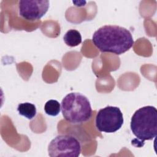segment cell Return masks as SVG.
Instances as JSON below:
<instances>
[{
	"instance_id": "1",
	"label": "cell",
	"mask_w": 157,
	"mask_h": 157,
	"mask_svg": "<svg viewBox=\"0 0 157 157\" xmlns=\"http://www.w3.org/2000/svg\"><path fill=\"white\" fill-rule=\"evenodd\" d=\"M92 42L103 53L121 55L134 45L131 32L118 25H104L97 29L92 36Z\"/></svg>"
},
{
	"instance_id": "2",
	"label": "cell",
	"mask_w": 157,
	"mask_h": 157,
	"mask_svg": "<svg viewBox=\"0 0 157 157\" xmlns=\"http://www.w3.org/2000/svg\"><path fill=\"white\" fill-rule=\"evenodd\" d=\"M130 128L136 136L132 145L141 147L145 140H150L157 135V110L151 105L142 107L137 110L131 117Z\"/></svg>"
},
{
	"instance_id": "3",
	"label": "cell",
	"mask_w": 157,
	"mask_h": 157,
	"mask_svg": "<svg viewBox=\"0 0 157 157\" xmlns=\"http://www.w3.org/2000/svg\"><path fill=\"white\" fill-rule=\"evenodd\" d=\"M61 110L64 120L72 124L84 123L92 116L90 101L80 93L67 94L61 101Z\"/></svg>"
},
{
	"instance_id": "4",
	"label": "cell",
	"mask_w": 157,
	"mask_h": 157,
	"mask_svg": "<svg viewBox=\"0 0 157 157\" xmlns=\"http://www.w3.org/2000/svg\"><path fill=\"white\" fill-rule=\"evenodd\" d=\"M82 151L79 140L69 134H61L53 139L48 147V155L51 157H78Z\"/></svg>"
},
{
	"instance_id": "5",
	"label": "cell",
	"mask_w": 157,
	"mask_h": 157,
	"mask_svg": "<svg viewBox=\"0 0 157 157\" xmlns=\"http://www.w3.org/2000/svg\"><path fill=\"white\" fill-rule=\"evenodd\" d=\"M123 122V113L120 108L108 105L98 112L95 126L100 132L113 133L121 128Z\"/></svg>"
},
{
	"instance_id": "6",
	"label": "cell",
	"mask_w": 157,
	"mask_h": 157,
	"mask_svg": "<svg viewBox=\"0 0 157 157\" xmlns=\"http://www.w3.org/2000/svg\"><path fill=\"white\" fill-rule=\"evenodd\" d=\"M19 15L28 21L40 20L48 11V0H21L18 1Z\"/></svg>"
},
{
	"instance_id": "7",
	"label": "cell",
	"mask_w": 157,
	"mask_h": 157,
	"mask_svg": "<svg viewBox=\"0 0 157 157\" xmlns=\"http://www.w3.org/2000/svg\"><path fill=\"white\" fill-rule=\"evenodd\" d=\"M63 40L67 46L76 47L82 43V36L78 31L71 29L65 33Z\"/></svg>"
},
{
	"instance_id": "8",
	"label": "cell",
	"mask_w": 157,
	"mask_h": 157,
	"mask_svg": "<svg viewBox=\"0 0 157 157\" xmlns=\"http://www.w3.org/2000/svg\"><path fill=\"white\" fill-rule=\"evenodd\" d=\"M18 113L28 120L34 118L37 113L36 107L34 104L30 102H23L18 104L17 107Z\"/></svg>"
},
{
	"instance_id": "9",
	"label": "cell",
	"mask_w": 157,
	"mask_h": 157,
	"mask_svg": "<svg viewBox=\"0 0 157 157\" xmlns=\"http://www.w3.org/2000/svg\"><path fill=\"white\" fill-rule=\"evenodd\" d=\"M44 111L48 115L57 116L61 111V104L56 100H48L44 105Z\"/></svg>"
}]
</instances>
